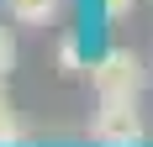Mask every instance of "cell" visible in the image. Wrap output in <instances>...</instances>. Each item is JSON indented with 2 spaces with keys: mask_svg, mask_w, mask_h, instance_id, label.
Masks as SVG:
<instances>
[{
  "mask_svg": "<svg viewBox=\"0 0 153 147\" xmlns=\"http://www.w3.org/2000/svg\"><path fill=\"white\" fill-rule=\"evenodd\" d=\"M90 137L100 147H143L148 142V126L137 116V100H116V95H100V110L90 121Z\"/></svg>",
  "mask_w": 153,
  "mask_h": 147,
  "instance_id": "obj_1",
  "label": "cell"
},
{
  "mask_svg": "<svg viewBox=\"0 0 153 147\" xmlns=\"http://www.w3.org/2000/svg\"><path fill=\"white\" fill-rule=\"evenodd\" d=\"M5 11L21 21V26H42L58 16V0H5Z\"/></svg>",
  "mask_w": 153,
  "mask_h": 147,
  "instance_id": "obj_3",
  "label": "cell"
},
{
  "mask_svg": "<svg viewBox=\"0 0 153 147\" xmlns=\"http://www.w3.org/2000/svg\"><path fill=\"white\" fill-rule=\"evenodd\" d=\"M90 63H79V42L74 37H63L58 42V74H85Z\"/></svg>",
  "mask_w": 153,
  "mask_h": 147,
  "instance_id": "obj_5",
  "label": "cell"
},
{
  "mask_svg": "<svg viewBox=\"0 0 153 147\" xmlns=\"http://www.w3.org/2000/svg\"><path fill=\"white\" fill-rule=\"evenodd\" d=\"M21 142V126L11 116V95H5V74H0V147H16Z\"/></svg>",
  "mask_w": 153,
  "mask_h": 147,
  "instance_id": "obj_4",
  "label": "cell"
},
{
  "mask_svg": "<svg viewBox=\"0 0 153 147\" xmlns=\"http://www.w3.org/2000/svg\"><path fill=\"white\" fill-rule=\"evenodd\" d=\"M100 5H106V16H111V21H116V16H127V11H132V5H137V0H100Z\"/></svg>",
  "mask_w": 153,
  "mask_h": 147,
  "instance_id": "obj_7",
  "label": "cell"
},
{
  "mask_svg": "<svg viewBox=\"0 0 153 147\" xmlns=\"http://www.w3.org/2000/svg\"><path fill=\"white\" fill-rule=\"evenodd\" d=\"M16 68V42H11V32L0 26V74H11Z\"/></svg>",
  "mask_w": 153,
  "mask_h": 147,
  "instance_id": "obj_6",
  "label": "cell"
},
{
  "mask_svg": "<svg viewBox=\"0 0 153 147\" xmlns=\"http://www.w3.org/2000/svg\"><path fill=\"white\" fill-rule=\"evenodd\" d=\"M143 63H137V53H127V47H106L100 58L90 63V84H95V95H116V100H137L143 95Z\"/></svg>",
  "mask_w": 153,
  "mask_h": 147,
  "instance_id": "obj_2",
  "label": "cell"
}]
</instances>
